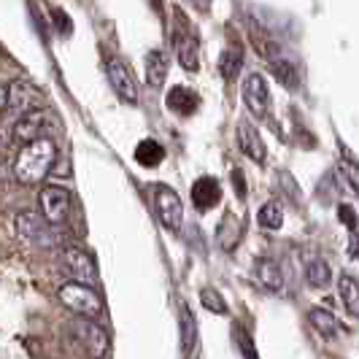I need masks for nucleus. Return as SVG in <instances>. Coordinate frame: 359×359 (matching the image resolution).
<instances>
[{
  "label": "nucleus",
  "mask_w": 359,
  "mask_h": 359,
  "mask_svg": "<svg viewBox=\"0 0 359 359\" xmlns=\"http://www.w3.org/2000/svg\"><path fill=\"white\" fill-rule=\"evenodd\" d=\"M57 160V146L52 138H41L36 144H27L14 160V176L19 184H41V181L49 176V170L54 168Z\"/></svg>",
  "instance_id": "obj_1"
},
{
  "label": "nucleus",
  "mask_w": 359,
  "mask_h": 359,
  "mask_svg": "<svg viewBox=\"0 0 359 359\" xmlns=\"http://www.w3.org/2000/svg\"><path fill=\"white\" fill-rule=\"evenodd\" d=\"M68 330H71V335L76 338V343H79L92 359L108 357V351H111V338H108V332L95 322V319H81V316H76V319H71Z\"/></svg>",
  "instance_id": "obj_5"
},
{
  "label": "nucleus",
  "mask_w": 359,
  "mask_h": 359,
  "mask_svg": "<svg viewBox=\"0 0 359 359\" xmlns=\"http://www.w3.org/2000/svg\"><path fill=\"white\" fill-rule=\"evenodd\" d=\"M60 303L68 308L71 313L81 316V319H97L103 313V297L97 294V289L90 284H79V281H68L60 287Z\"/></svg>",
  "instance_id": "obj_3"
},
{
  "label": "nucleus",
  "mask_w": 359,
  "mask_h": 359,
  "mask_svg": "<svg viewBox=\"0 0 359 359\" xmlns=\"http://www.w3.org/2000/svg\"><path fill=\"white\" fill-rule=\"evenodd\" d=\"M165 106L170 108L173 114H179V116H189V114L198 111L200 97L198 92H192L189 87H173V90L165 95Z\"/></svg>",
  "instance_id": "obj_15"
},
{
  "label": "nucleus",
  "mask_w": 359,
  "mask_h": 359,
  "mask_svg": "<svg viewBox=\"0 0 359 359\" xmlns=\"http://www.w3.org/2000/svg\"><path fill=\"white\" fill-rule=\"evenodd\" d=\"M8 100H11V87H6V84H0V114L8 108Z\"/></svg>",
  "instance_id": "obj_33"
},
{
  "label": "nucleus",
  "mask_w": 359,
  "mask_h": 359,
  "mask_svg": "<svg viewBox=\"0 0 359 359\" xmlns=\"http://www.w3.org/2000/svg\"><path fill=\"white\" fill-rule=\"evenodd\" d=\"M338 216H341V222L351 230V233H357L359 219H357V214L351 211V205H338Z\"/></svg>",
  "instance_id": "obj_29"
},
{
  "label": "nucleus",
  "mask_w": 359,
  "mask_h": 359,
  "mask_svg": "<svg viewBox=\"0 0 359 359\" xmlns=\"http://www.w3.org/2000/svg\"><path fill=\"white\" fill-rule=\"evenodd\" d=\"M38 205H41V216L49 224L60 227L68 222V214H71V192L65 187H57V184L43 187L38 195Z\"/></svg>",
  "instance_id": "obj_7"
},
{
  "label": "nucleus",
  "mask_w": 359,
  "mask_h": 359,
  "mask_svg": "<svg viewBox=\"0 0 359 359\" xmlns=\"http://www.w3.org/2000/svg\"><path fill=\"white\" fill-rule=\"evenodd\" d=\"M33 97H36L33 87H27L25 81H14V84H11L8 111H11V114H19V116H25V114H27V106L33 103Z\"/></svg>",
  "instance_id": "obj_21"
},
{
  "label": "nucleus",
  "mask_w": 359,
  "mask_h": 359,
  "mask_svg": "<svg viewBox=\"0 0 359 359\" xmlns=\"http://www.w3.org/2000/svg\"><path fill=\"white\" fill-rule=\"evenodd\" d=\"M52 17H54V22H57V30H60V36H68V33H71V27H73L71 19L65 17V14L60 11V8H54Z\"/></svg>",
  "instance_id": "obj_31"
},
{
  "label": "nucleus",
  "mask_w": 359,
  "mask_h": 359,
  "mask_svg": "<svg viewBox=\"0 0 359 359\" xmlns=\"http://www.w3.org/2000/svg\"><path fill=\"white\" fill-rule=\"evenodd\" d=\"M243 103L246 108L252 111L257 119H268V111H270V92L268 84L259 73H249L243 79Z\"/></svg>",
  "instance_id": "obj_11"
},
{
  "label": "nucleus",
  "mask_w": 359,
  "mask_h": 359,
  "mask_svg": "<svg viewBox=\"0 0 359 359\" xmlns=\"http://www.w3.org/2000/svg\"><path fill=\"white\" fill-rule=\"evenodd\" d=\"M235 332H238V343H241V348H243V354H246V359H259V357H257V351H254L252 338H249V335H246V332H243L241 327H238Z\"/></svg>",
  "instance_id": "obj_30"
},
{
  "label": "nucleus",
  "mask_w": 359,
  "mask_h": 359,
  "mask_svg": "<svg viewBox=\"0 0 359 359\" xmlns=\"http://www.w3.org/2000/svg\"><path fill=\"white\" fill-rule=\"evenodd\" d=\"M168 65H170V60H168V54L162 52V49H154V52L146 54L144 71H146V84H149L151 90H160L162 84H165V79H168Z\"/></svg>",
  "instance_id": "obj_14"
},
{
  "label": "nucleus",
  "mask_w": 359,
  "mask_h": 359,
  "mask_svg": "<svg viewBox=\"0 0 359 359\" xmlns=\"http://www.w3.org/2000/svg\"><path fill=\"white\" fill-rule=\"evenodd\" d=\"M233 184H235L238 198H246V181H243V173H241V170H233Z\"/></svg>",
  "instance_id": "obj_32"
},
{
  "label": "nucleus",
  "mask_w": 359,
  "mask_h": 359,
  "mask_svg": "<svg viewBox=\"0 0 359 359\" xmlns=\"http://www.w3.org/2000/svg\"><path fill=\"white\" fill-rule=\"evenodd\" d=\"M49 111L36 108V111H27L25 116H19L17 125H14V138L22 144H36L41 138H49Z\"/></svg>",
  "instance_id": "obj_10"
},
{
  "label": "nucleus",
  "mask_w": 359,
  "mask_h": 359,
  "mask_svg": "<svg viewBox=\"0 0 359 359\" xmlns=\"http://www.w3.org/2000/svg\"><path fill=\"white\" fill-rule=\"evenodd\" d=\"M151 195H154V211H157L162 227L170 233H179L181 224H184V205H181L179 192L170 189L168 184H157L151 189Z\"/></svg>",
  "instance_id": "obj_6"
},
{
  "label": "nucleus",
  "mask_w": 359,
  "mask_h": 359,
  "mask_svg": "<svg viewBox=\"0 0 359 359\" xmlns=\"http://www.w3.org/2000/svg\"><path fill=\"white\" fill-rule=\"evenodd\" d=\"M257 222H259L262 230H278V227L284 224V208H281V203H278V200H268V203L259 208Z\"/></svg>",
  "instance_id": "obj_25"
},
{
  "label": "nucleus",
  "mask_w": 359,
  "mask_h": 359,
  "mask_svg": "<svg viewBox=\"0 0 359 359\" xmlns=\"http://www.w3.org/2000/svg\"><path fill=\"white\" fill-rule=\"evenodd\" d=\"M311 324L319 330V335H324V338H338L343 332V327L335 319V313H330L324 308H311Z\"/></svg>",
  "instance_id": "obj_19"
},
{
  "label": "nucleus",
  "mask_w": 359,
  "mask_h": 359,
  "mask_svg": "<svg viewBox=\"0 0 359 359\" xmlns=\"http://www.w3.org/2000/svg\"><path fill=\"white\" fill-rule=\"evenodd\" d=\"M238 146H241V151H243L246 157H252L257 165H262L265 157H268V149L262 144L257 127H254L252 122H246V119L238 125Z\"/></svg>",
  "instance_id": "obj_12"
},
{
  "label": "nucleus",
  "mask_w": 359,
  "mask_h": 359,
  "mask_svg": "<svg viewBox=\"0 0 359 359\" xmlns=\"http://www.w3.org/2000/svg\"><path fill=\"white\" fill-rule=\"evenodd\" d=\"M192 3L198 6L200 11H208V8H211V0H192Z\"/></svg>",
  "instance_id": "obj_35"
},
{
  "label": "nucleus",
  "mask_w": 359,
  "mask_h": 359,
  "mask_svg": "<svg viewBox=\"0 0 359 359\" xmlns=\"http://www.w3.org/2000/svg\"><path fill=\"white\" fill-rule=\"evenodd\" d=\"M222 200V187L214 176H203L192 184V203L198 211H211L214 205H219Z\"/></svg>",
  "instance_id": "obj_13"
},
{
  "label": "nucleus",
  "mask_w": 359,
  "mask_h": 359,
  "mask_svg": "<svg viewBox=\"0 0 359 359\" xmlns=\"http://www.w3.org/2000/svg\"><path fill=\"white\" fill-rule=\"evenodd\" d=\"M338 170H341V176L348 181V187L357 192V198H359V162L348 154V149H343V157H341V162H338Z\"/></svg>",
  "instance_id": "obj_26"
},
{
  "label": "nucleus",
  "mask_w": 359,
  "mask_h": 359,
  "mask_svg": "<svg viewBox=\"0 0 359 359\" xmlns=\"http://www.w3.org/2000/svg\"><path fill=\"white\" fill-rule=\"evenodd\" d=\"M106 76L111 90L116 92V97L127 103V106H135L138 103V84L133 79V73L127 71V65L116 57H108L106 60Z\"/></svg>",
  "instance_id": "obj_8"
},
{
  "label": "nucleus",
  "mask_w": 359,
  "mask_h": 359,
  "mask_svg": "<svg viewBox=\"0 0 359 359\" xmlns=\"http://www.w3.org/2000/svg\"><path fill=\"white\" fill-rule=\"evenodd\" d=\"M257 278H259L262 287L270 289V292H281V289H284V273H281L276 259H259V262H257Z\"/></svg>",
  "instance_id": "obj_18"
},
{
  "label": "nucleus",
  "mask_w": 359,
  "mask_h": 359,
  "mask_svg": "<svg viewBox=\"0 0 359 359\" xmlns=\"http://www.w3.org/2000/svg\"><path fill=\"white\" fill-rule=\"evenodd\" d=\"M179 335H181V351L184 357H189L198 346V322H195V313L189 311V306L181 303V313H179Z\"/></svg>",
  "instance_id": "obj_17"
},
{
  "label": "nucleus",
  "mask_w": 359,
  "mask_h": 359,
  "mask_svg": "<svg viewBox=\"0 0 359 359\" xmlns=\"http://www.w3.org/2000/svg\"><path fill=\"white\" fill-rule=\"evenodd\" d=\"M14 227H17L19 241L33 246V249H52L54 243H57L54 224H49L36 211H19L17 219H14Z\"/></svg>",
  "instance_id": "obj_4"
},
{
  "label": "nucleus",
  "mask_w": 359,
  "mask_h": 359,
  "mask_svg": "<svg viewBox=\"0 0 359 359\" xmlns=\"http://www.w3.org/2000/svg\"><path fill=\"white\" fill-rule=\"evenodd\" d=\"M162 160H165V149L157 141L146 138V141H141V144L135 146V162L141 168H157Z\"/></svg>",
  "instance_id": "obj_20"
},
{
  "label": "nucleus",
  "mask_w": 359,
  "mask_h": 359,
  "mask_svg": "<svg viewBox=\"0 0 359 359\" xmlns=\"http://www.w3.org/2000/svg\"><path fill=\"white\" fill-rule=\"evenodd\" d=\"M270 71H273V76H276L284 87H289V90H292V87H297V71H294V65H292L289 60L281 57V60L270 62Z\"/></svg>",
  "instance_id": "obj_27"
},
{
  "label": "nucleus",
  "mask_w": 359,
  "mask_h": 359,
  "mask_svg": "<svg viewBox=\"0 0 359 359\" xmlns=\"http://www.w3.org/2000/svg\"><path fill=\"white\" fill-rule=\"evenodd\" d=\"M306 278L311 287L324 289L332 281V270H330V265L324 262L322 257H313V259H308V265H306Z\"/></svg>",
  "instance_id": "obj_24"
},
{
  "label": "nucleus",
  "mask_w": 359,
  "mask_h": 359,
  "mask_svg": "<svg viewBox=\"0 0 359 359\" xmlns=\"http://www.w3.org/2000/svg\"><path fill=\"white\" fill-rule=\"evenodd\" d=\"M200 303H203L205 311H211V313H227V303H224L222 294L211 287L200 289Z\"/></svg>",
  "instance_id": "obj_28"
},
{
  "label": "nucleus",
  "mask_w": 359,
  "mask_h": 359,
  "mask_svg": "<svg viewBox=\"0 0 359 359\" xmlns=\"http://www.w3.org/2000/svg\"><path fill=\"white\" fill-rule=\"evenodd\" d=\"M243 238V224L235 214H224V219L219 222V230H216V241L224 252H233L235 246L241 243Z\"/></svg>",
  "instance_id": "obj_16"
},
{
  "label": "nucleus",
  "mask_w": 359,
  "mask_h": 359,
  "mask_svg": "<svg viewBox=\"0 0 359 359\" xmlns=\"http://www.w3.org/2000/svg\"><path fill=\"white\" fill-rule=\"evenodd\" d=\"M338 289H341V300L346 311L359 319V281L357 278H351V276H341V281H338Z\"/></svg>",
  "instance_id": "obj_22"
},
{
  "label": "nucleus",
  "mask_w": 359,
  "mask_h": 359,
  "mask_svg": "<svg viewBox=\"0 0 359 359\" xmlns=\"http://www.w3.org/2000/svg\"><path fill=\"white\" fill-rule=\"evenodd\" d=\"M348 254H351L354 259H359V233L351 235V243H348Z\"/></svg>",
  "instance_id": "obj_34"
},
{
  "label": "nucleus",
  "mask_w": 359,
  "mask_h": 359,
  "mask_svg": "<svg viewBox=\"0 0 359 359\" xmlns=\"http://www.w3.org/2000/svg\"><path fill=\"white\" fill-rule=\"evenodd\" d=\"M170 43H173V52L176 60L181 62L184 71H198L200 68V38L195 33V25L189 22V17L173 8V30H170Z\"/></svg>",
  "instance_id": "obj_2"
},
{
  "label": "nucleus",
  "mask_w": 359,
  "mask_h": 359,
  "mask_svg": "<svg viewBox=\"0 0 359 359\" xmlns=\"http://www.w3.org/2000/svg\"><path fill=\"white\" fill-rule=\"evenodd\" d=\"M62 268L71 276V281L95 287L97 268H95V259H92L81 246H65V249H62Z\"/></svg>",
  "instance_id": "obj_9"
},
{
  "label": "nucleus",
  "mask_w": 359,
  "mask_h": 359,
  "mask_svg": "<svg viewBox=\"0 0 359 359\" xmlns=\"http://www.w3.org/2000/svg\"><path fill=\"white\" fill-rule=\"evenodd\" d=\"M241 68H243V49H241V46L224 49L222 57H219V73H222L227 81H233Z\"/></svg>",
  "instance_id": "obj_23"
}]
</instances>
